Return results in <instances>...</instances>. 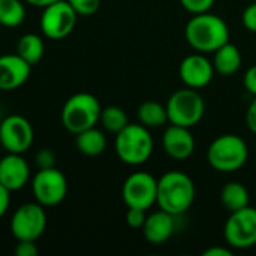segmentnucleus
<instances>
[{"mask_svg":"<svg viewBox=\"0 0 256 256\" xmlns=\"http://www.w3.org/2000/svg\"><path fill=\"white\" fill-rule=\"evenodd\" d=\"M184 38L195 51L214 52L230 42V28L220 16L212 12L196 14L188 21Z\"/></svg>","mask_w":256,"mask_h":256,"instance_id":"f257e3e1","label":"nucleus"},{"mask_svg":"<svg viewBox=\"0 0 256 256\" xmlns=\"http://www.w3.org/2000/svg\"><path fill=\"white\" fill-rule=\"evenodd\" d=\"M195 184L192 178L182 171H168L158 180L156 204L174 216L186 213L195 201Z\"/></svg>","mask_w":256,"mask_h":256,"instance_id":"f03ea898","label":"nucleus"},{"mask_svg":"<svg viewBox=\"0 0 256 256\" xmlns=\"http://www.w3.org/2000/svg\"><path fill=\"white\" fill-rule=\"evenodd\" d=\"M154 144L148 128L140 124H128L116 136V153L118 159L130 166L146 164L152 153Z\"/></svg>","mask_w":256,"mask_h":256,"instance_id":"7ed1b4c3","label":"nucleus"},{"mask_svg":"<svg viewBox=\"0 0 256 256\" xmlns=\"http://www.w3.org/2000/svg\"><path fill=\"white\" fill-rule=\"evenodd\" d=\"M249 158L246 141L234 134L218 136L207 150L210 166L219 172H234L243 168Z\"/></svg>","mask_w":256,"mask_h":256,"instance_id":"20e7f679","label":"nucleus"},{"mask_svg":"<svg viewBox=\"0 0 256 256\" xmlns=\"http://www.w3.org/2000/svg\"><path fill=\"white\" fill-rule=\"evenodd\" d=\"M100 104L90 93H75L63 105L62 123L74 135L93 128L100 118Z\"/></svg>","mask_w":256,"mask_h":256,"instance_id":"39448f33","label":"nucleus"},{"mask_svg":"<svg viewBox=\"0 0 256 256\" xmlns=\"http://www.w3.org/2000/svg\"><path fill=\"white\" fill-rule=\"evenodd\" d=\"M206 111V104L202 96L196 92V88H180L174 92L166 102L168 122L171 124L194 128L198 124Z\"/></svg>","mask_w":256,"mask_h":256,"instance_id":"423d86ee","label":"nucleus"},{"mask_svg":"<svg viewBox=\"0 0 256 256\" xmlns=\"http://www.w3.org/2000/svg\"><path fill=\"white\" fill-rule=\"evenodd\" d=\"M46 228L45 207L39 202H26L20 206L10 219V232L20 240L36 242Z\"/></svg>","mask_w":256,"mask_h":256,"instance_id":"0eeeda50","label":"nucleus"},{"mask_svg":"<svg viewBox=\"0 0 256 256\" xmlns=\"http://www.w3.org/2000/svg\"><path fill=\"white\" fill-rule=\"evenodd\" d=\"M78 14L68 3V0H58L44 8L40 15V30L44 36L52 40L68 38L76 24Z\"/></svg>","mask_w":256,"mask_h":256,"instance_id":"6e6552de","label":"nucleus"},{"mask_svg":"<svg viewBox=\"0 0 256 256\" xmlns=\"http://www.w3.org/2000/svg\"><path fill=\"white\" fill-rule=\"evenodd\" d=\"M32 192L36 202L44 207H54L66 198L68 180L56 166L39 170L32 180Z\"/></svg>","mask_w":256,"mask_h":256,"instance_id":"1a4fd4ad","label":"nucleus"},{"mask_svg":"<svg viewBox=\"0 0 256 256\" xmlns=\"http://www.w3.org/2000/svg\"><path fill=\"white\" fill-rule=\"evenodd\" d=\"M224 236L234 249H249L256 244V208L248 206L232 212L225 224Z\"/></svg>","mask_w":256,"mask_h":256,"instance_id":"9d476101","label":"nucleus"},{"mask_svg":"<svg viewBox=\"0 0 256 256\" xmlns=\"http://www.w3.org/2000/svg\"><path fill=\"white\" fill-rule=\"evenodd\" d=\"M122 196L128 208L134 207L147 210L153 204H156L158 180L148 172H134L123 183Z\"/></svg>","mask_w":256,"mask_h":256,"instance_id":"9b49d317","label":"nucleus"},{"mask_svg":"<svg viewBox=\"0 0 256 256\" xmlns=\"http://www.w3.org/2000/svg\"><path fill=\"white\" fill-rule=\"evenodd\" d=\"M33 136L34 132L30 122L20 114L8 116L0 123L2 148L8 153H26L33 144Z\"/></svg>","mask_w":256,"mask_h":256,"instance_id":"f8f14e48","label":"nucleus"},{"mask_svg":"<svg viewBox=\"0 0 256 256\" xmlns=\"http://www.w3.org/2000/svg\"><path fill=\"white\" fill-rule=\"evenodd\" d=\"M213 62H210L202 52L190 54L184 57L178 68L180 80L184 82L186 87L190 88H202L208 86L214 75Z\"/></svg>","mask_w":256,"mask_h":256,"instance_id":"ddd939ff","label":"nucleus"},{"mask_svg":"<svg viewBox=\"0 0 256 256\" xmlns=\"http://www.w3.org/2000/svg\"><path fill=\"white\" fill-rule=\"evenodd\" d=\"M32 64L15 54L0 56V92L20 88L30 76Z\"/></svg>","mask_w":256,"mask_h":256,"instance_id":"4468645a","label":"nucleus"},{"mask_svg":"<svg viewBox=\"0 0 256 256\" xmlns=\"http://www.w3.org/2000/svg\"><path fill=\"white\" fill-rule=\"evenodd\" d=\"M30 178V166L18 153H8L0 159V183L10 192L22 189Z\"/></svg>","mask_w":256,"mask_h":256,"instance_id":"2eb2a0df","label":"nucleus"},{"mask_svg":"<svg viewBox=\"0 0 256 256\" xmlns=\"http://www.w3.org/2000/svg\"><path fill=\"white\" fill-rule=\"evenodd\" d=\"M162 144L166 154L176 160H186L195 150V140L190 134V129L177 124H171L165 129Z\"/></svg>","mask_w":256,"mask_h":256,"instance_id":"dca6fc26","label":"nucleus"},{"mask_svg":"<svg viewBox=\"0 0 256 256\" xmlns=\"http://www.w3.org/2000/svg\"><path fill=\"white\" fill-rule=\"evenodd\" d=\"M174 214L159 210L147 216L142 230L144 238L152 244H162L170 240L174 232Z\"/></svg>","mask_w":256,"mask_h":256,"instance_id":"f3484780","label":"nucleus"},{"mask_svg":"<svg viewBox=\"0 0 256 256\" xmlns=\"http://www.w3.org/2000/svg\"><path fill=\"white\" fill-rule=\"evenodd\" d=\"M213 66H214V70L224 76L234 75L242 68L240 50L234 44L226 42L225 45H222L219 50L214 51Z\"/></svg>","mask_w":256,"mask_h":256,"instance_id":"a211bd4d","label":"nucleus"},{"mask_svg":"<svg viewBox=\"0 0 256 256\" xmlns=\"http://www.w3.org/2000/svg\"><path fill=\"white\" fill-rule=\"evenodd\" d=\"M76 148L80 153L84 156H99L100 153L105 152L106 148V136L104 135L102 130L96 129L94 126L90 129H86L80 134H76L75 140Z\"/></svg>","mask_w":256,"mask_h":256,"instance_id":"6ab92c4d","label":"nucleus"},{"mask_svg":"<svg viewBox=\"0 0 256 256\" xmlns=\"http://www.w3.org/2000/svg\"><path fill=\"white\" fill-rule=\"evenodd\" d=\"M249 201L250 198L248 189L238 182H230L220 190V202L230 213L248 207Z\"/></svg>","mask_w":256,"mask_h":256,"instance_id":"aec40b11","label":"nucleus"},{"mask_svg":"<svg viewBox=\"0 0 256 256\" xmlns=\"http://www.w3.org/2000/svg\"><path fill=\"white\" fill-rule=\"evenodd\" d=\"M21 58H24L28 64H36L40 62L45 52V44L40 36L34 33H26L22 34L16 42V51Z\"/></svg>","mask_w":256,"mask_h":256,"instance_id":"412c9836","label":"nucleus"},{"mask_svg":"<svg viewBox=\"0 0 256 256\" xmlns=\"http://www.w3.org/2000/svg\"><path fill=\"white\" fill-rule=\"evenodd\" d=\"M138 120L142 126L160 128L168 122L166 105H162L156 100H146L138 108Z\"/></svg>","mask_w":256,"mask_h":256,"instance_id":"4be33fe9","label":"nucleus"},{"mask_svg":"<svg viewBox=\"0 0 256 256\" xmlns=\"http://www.w3.org/2000/svg\"><path fill=\"white\" fill-rule=\"evenodd\" d=\"M26 20L22 0H0V26L18 27Z\"/></svg>","mask_w":256,"mask_h":256,"instance_id":"5701e85b","label":"nucleus"},{"mask_svg":"<svg viewBox=\"0 0 256 256\" xmlns=\"http://www.w3.org/2000/svg\"><path fill=\"white\" fill-rule=\"evenodd\" d=\"M99 122L102 123V126L108 132L116 134V135L129 124L126 112L122 108H118V106H106V108H104L100 111Z\"/></svg>","mask_w":256,"mask_h":256,"instance_id":"b1692460","label":"nucleus"},{"mask_svg":"<svg viewBox=\"0 0 256 256\" xmlns=\"http://www.w3.org/2000/svg\"><path fill=\"white\" fill-rule=\"evenodd\" d=\"M68 3L74 8L78 15H93L100 8V0H68Z\"/></svg>","mask_w":256,"mask_h":256,"instance_id":"393cba45","label":"nucleus"},{"mask_svg":"<svg viewBox=\"0 0 256 256\" xmlns=\"http://www.w3.org/2000/svg\"><path fill=\"white\" fill-rule=\"evenodd\" d=\"M216 0H180L182 6L192 15L210 12Z\"/></svg>","mask_w":256,"mask_h":256,"instance_id":"a878e982","label":"nucleus"},{"mask_svg":"<svg viewBox=\"0 0 256 256\" xmlns=\"http://www.w3.org/2000/svg\"><path fill=\"white\" fill-rule=\"evenodd\" d=\"M147 210H142V208H134V207H129L128 208V213H126V224L134 228V230H140L144 226V222L147 219Z\"/></svg>","mask_w":256,"mask_h":256,"instance_id":"bb28decb","label":"nucleus"},{"mask_svg":"<svg viewBox=\"0 0 256 256\" xmlns=\"http://www.w3.org/2000/svg\"><path fill=\"white\" fill-rule=\"evenodd\" d=\"M36 165L39 170L54 168L56 166V154L51 148H42L36 153Z\"/></svg>","mask_w":256,"mask_h":256,"instance_id":"cd10ccee","label":"nucleus"},{"mask_svg":"<svg viewBox=\"0 0 256 256\" xmlns=\"http://www.w3.org/2000/svg\"><path fill=\"white\" fill-rule=\"evenodd\" d=\"M242 21H243L244 27H246L249 32L256 33V2H252V3L243 10Z\"/></svg>","mask_w":256,"mask_h":256,"instance_id":"c85d7f7f","label":"nucleus"},{"mask_svg":"<svg viewBox=\"0 0 256 256\" xmlns=\"http://www.w3.org/2000/svg\"><path fill=\"white\" fill-rule=\"evenodd\" d=\"M36 242H28V240H20L15 246V255L16 256H36L38 255V248L34 244Z\"/></svg>","mask_w":256,"mask_h":256,"instance_id":"c756f323","label":"nucleus"},{"mask_svg":"<svg viewBox=\"0 0 256 256\" xmlns=\"http://www.w3.org/2000/svg\"><path fill=\"white\" fill-rule=\"evenodd\" d=\"M243 84H244L246 90H248L250 94L256 96V64L250 66V68L246 70L244 78H243Z\"/></svg>","mask_w":256,"mask_h":256,"instance_id":"7c9ffc66","label":"nucleus"},{"mask_svg":"<svg viewBox=\"0 0 256 256\" xmlns=\"http://www.w3.org/2000/svg\"><path fill=\"white\" fill-rule=\"evenodd\" d=\"M10 204V190H8L2 183H0V218H3L9 208Z\"/></svg>","mask_w":256,"mask_h":256,"instance_id":"2f4dec72","label":"nucleus"},{"mask_svg":"<svg viewBox=\"0 0 256 256\" xmlns=\"http://www.w3.org/2000/svg\"><path fill=\"white\" fill-rule=\"evenodd\" d=\"M246 123H248L249 130L256 135V96L255 99L252 100V104L249 105V108H248V112H246Z\"/></svg>","mask_w":256,"mask_h":256,"instance_id":"473e14b6","label":"nucleus"},{"mask_svg":"<svg viewBox=\"0 0 256 256\" xmlns=\"http://www.w3.org/2000/svg\"><path fill=\"white\" fill-rule=\"evenodd\" d=\"M232 255V252L231 250H228V249H225V248H219V246H213V248H210V249H207L202 256H231Z\"/></svg>","mask_w":256,"mask_h":256,"instance_id":"72a5a7b5","label":"nucleus"},{"mask_svg":"<svg viewBox=\"0 0 256 256\" xmlns=\"http://www.w3.org/2000/svg\"><path fill=\"white\" fill-rule=\"evenodd\" d=\"M24 3H27V4H32V6H36V8H45V6H48V4H51V3H54V2H58V0H22Z\"/></svg>","mask_w":256,"mask_h":256,"instance_id":"f704fd0d","label":"nucleus"},{"mask_svg":"<svg viewBox=\"0 0 256 256\" xmlns=\"http://www.w3.org/2000/svg\"><path fill=\"white\" fill-rule=\"evenodd\" d=\"M0 148H2V141H0Z\"/></svg>","mask_w":256,"mask_h":256,"instance_id":"c9c22d12","label":"nucleus"},{"mask_svg":"<svg viewBox=\"0 0 256 256\" xmlns=\"http://www.w3.org/2000/svg\"><path fill=\"white\" fill-rule=\"evenodd\" d=\"M254 2H256V0H254Z\"/></svg>","mask_w":256,"mask_h":256,"instance_id":"e433bc0d","label":"nucleus"}]
</instances>
